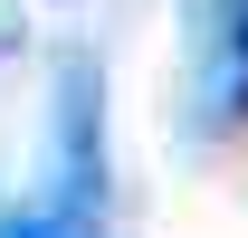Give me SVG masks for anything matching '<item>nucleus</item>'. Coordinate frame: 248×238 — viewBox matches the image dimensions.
<instances>
[{"label": "nucleus", "instance_id": "1", "mask_svg": "<svg viewBox=\"0 0 248 238\" xmlns=\"http://www.w3.org/2000/svg\"><path fill=\"white\" fill-rule=\"evenodd\" d=\"M201 124L210 134L248 124V0H210V29H201Z\"/></svg>", "mask_w": 248, "mask_h": 238}, {"label": "nucleus", "instance_id": "2", "mask_svg": "<svg viewBox=\"0 0 248 238\" xmlns=\"http://www.w3.org/2000/svg\"><path fill=\"white\" fill-rule=\"evenodd\" d=\"M58 162H67V209L105 200V143H95V67L67 58L58 67Z\"/></svg>", "mask_w": 248, "mask_h": 238}, {"label": "nucleus", "instance_id": "3", "mask_svg": "<svg viewBox=\"0 0 248 238\" xmlns=\"http://www.w3.org/2000/svg\"><path fill=\"white\" fill-rule=\"evenodd\" d=\"M0 238H67L58 219H0Z\"/></svg>", "mask_w": 248, "mask_h": 238}]
</instances>
